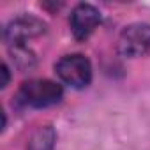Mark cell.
<instances>
[{
	"mask_svg": "<svg viewBox=\"0 0 150 150\" xmlns=\"http://www.w3.org/2000/svg\"><path fill=\"white\" fill-rule=\"evenodd\" d=\"M64 90L51 80H30L18 90V101L30 108H48L60 103Z\"/></svg>",
	"mask_w": 150,
	"mask_h": 150,
	"instance_id": "6da1fadb",
	"label": "cell"
},
{
	"mask_svg": "<svg viewBox=\"0 0 150 150\" xmlns=\"http://www.w3.org/2000/svg\"><path fill=\"white\" fill-rule=\"evenodd\" d=\"M55 71L64 83H67L74 88H85L92 80L90 60L80 53L62 57L55 64Z\"/></svg>",
	"mask_w": 150,
	"mask_h": 150,
	"instance_id": "7a4b0ae2",
	"label": "cell"
},
{
	"mask_svg": "<svg viewBox=\"0 0 150 150\" xmlns=\"http://www.w3.org/2000/svg\"><path fill=\"white\" fill-rule=\"evenodd\" d=\"M42 34H46V23L35 16L27 14L9 21V25L4 28V41L9 48L27 46L30 39H35Z\"/></svg>",
	"mask_w": 150,
	"mask_h": 150,
	"instance_id": "3957f363",
	"label": "cell"
},
{
	"mask_svg": "<svg viewBox=\"0 0 150 150\" xmlns=\"http://www.w3.org/2000/svg\"><path fill=\"white\" fill-rule=\"evenodd\" d=\"M118 51L127 58L150 55V25L134 23L125 27L118 37Z\"/></svg>",
	"mask_w": 150,
	"mask_h": 150,
	"instance_id": "277c9868",
	"label": "cell"
},
{
	"mask_svg": "<svg viewBox=\"0 0 150 150\" xmlns=\"http://www.w3.org/2000/svg\"><path fill=\"white\" fill-rule=\"evenodd\" d=\"M69 23H71L72 35L78 41H85L92 35V32L101 23V14L90 4H78L71 13Z\"/></svg>",
	"mask_w": 150,
	"mask_h": 150,
	"instance_id": "5b68a950",
	"label": "cell"
},
{
	"mask_svg": "<svg viewBox=\"0 0 150 150\" xmlns=\"http://www.w3.org/2000/svg\"><path fill=\"white\" fill-rule=\"evenodd\" d=\"M55 139H57V132L51 125L39 127L32 134V138L28 139L27 150H53L55 148Z\"/></svg>",
	"mask_w": 150,
	"mask_h": 150,
	"instance_id": "8992f818",
	"label": "cell"
},
{
	"mask_svg": "<svg viewBox=\"0 0 150 150\" xmlns=\"http://www.w3.org/2000/svg\"><path fill=\"white\" fill-rule=\"evenodd\" d=\"M2 76H4V80H2V88H6L7 85H9V67L4 64L2 65Z\"/></svg>",
	"mask_w": 150,
	"mask_h": 150,
	"instance_id": "52a82bcc",
	"label": "cell"
}]
</instances>
